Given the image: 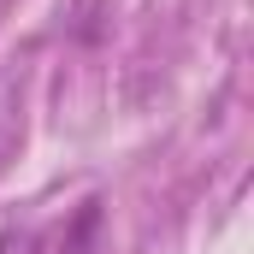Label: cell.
I'll return each mask as SVG.
<instances>
[{
  "label": "cell",
  "instance_id": "obj_1",
  "mask_svg": "<svg viewBox=\"0 0 254 254\" xmlns=\"http://www.w3.org/2000/svg\"><path fill=\"white\" fill-rule=\"evenodd\" d=\"M95 225H101V201H89V207L77 213V225H71V254H89V237H95Z\"/></svg>",
  "mask_w": 254,
  "mask_h": 254
},
{
  "label": "cell",
  "instance_id": "obj_2",
  "mask_svg": "<svg viewBox=\"0 0 254 254\" xmlns=\"http://www.w3.org/2000/svg\"><path fill=\"white\" fill-rule=\"evenodd\" d=\"M0 254H36V231H24V225L0 231Z\"/></svg>",
  "mask_w": 254,
  "mask_h": 254
}]
</instances>
